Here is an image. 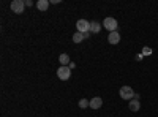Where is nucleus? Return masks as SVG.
<instances>
[{"instance_id":"obj_5","label":"nucleus","mask_w":158,"mask_h":117,"mask_svg":"<svg viewBox=\"0 0 158 117\" xmlns=\"http://www.w3.org/2000/svg\"><path fill=\"white\" fill-rule=\"evenodd\" d=\"M57 76H59V79H62V81H67V79H70V76H71V68L70 67H59V70H57Z\"/></svg>"},{"instance_id":"obj_15","label":"nucleus","mask_w":158,"mask_h":117,"mask_svg":"<svg viewBox=\"0 0 158 117\" xmlns=\"http://www.w3.org/2000/svg\"><path fill=\"white\" fill-rule=\"evenodd\" d=\"M32 5H33L32 0H25V6H32Z\"/></svg>"},{"instance_id":"obj_8","label":"nucleus","mask_w":158,"mask_h":117,"mask_svg":"<svg viewBox=\"0 0 158 117\" xmlns=\"http://www.w3.org/2000/svg\"><path fill=\"white\" fill-rule=\"evenodd\" d=\"M101 105H103V100H101L100 97H95V98L90 100V108H92V109H100Z\"/></svg>"},{"instance_id":"obj_13","label":"nucleus","mask_w":158,"mask_h":117,"mask_svg":"<svg viewBox=\"0 0 158 117\" xmlns=\"http://www.w3.org/2000/svg\"><path fill=\"white\" fill-rule=\"evenodd\" d=\"M77 106L81 108V109L90 108V100H85V98H82V100H79V103H77Z\"/></svg>"},{"instance_id":"obj_7","label":"nucleus","mask_w":158,"mask_h":117,"mask_svg":"<svg viewBox=\"0 0 158 117\" xmlns=\"http://www.w3.org/2000/svg\"><path fill=\"white\" fill-rule=\"evenodd\" d=\"M108 41H109V44H117L118 41H120V33L118 32H111L109 36H108Z\"/></svg>"},{"instance_id":"obj_6","label":"nucleus","mask_w":158,"mask_h":117,"mask_svg":"<svg viewBox=\"0 0 158 117\" xmlns=\"http://www.w3.org/2000/svg\"><path fill=\"white\" fill-rule=\"evenodd\" d=\"M128 108H130V111L138 112V111L141 109V103H139V100H136V98L130 100V103H128Z\"/></svg>"},{"instance_id":"obj_11","label":"nucleus","mask_w":158,"mask_h":117,"mask_svg":"<svg viewBox=\"0 0 158 117\" xmlns=\"http://www.w3.org/2000/svg\"><path fill=\"white\" fill-rule=\"evenodd\" d=\"M101 25H103V24H98L97 21L90 22V33H100V30H101Z\"/></svg>"},{"instance_id":"obj_14","label":"nucleus","mask_w":158,"mask_h":117,"mask_svg":"<svg viewBox=\"0 0 158 117\" xmlns=\"http://www.w3.org/2000/svg\"><path fill=\"white\" fill-rule=\"evenodd\" d=\"M142 54H144V56H150V54H152V49L146 46V48H144V49H142Z\"/></svg>"},{"instance_id":"obj_9","label":"nucleus","mask_w":158,"mask_h":117,"mask_svg":"<svg viewBox=\"0 0 158 117\" xmlns=\"http://www.w3.org/2000/svg\"><path fill=\"white\" fill-rule=\"evenodd\" d=\"M59 62H60L62 67H68V65L71 63V62H70V56H68V54H60V56H59Z\"/></svg>"},{"instance_id":"obj_1","label":"nucleus","mask_w":158,"mask_h":117,"mask_svg":"<svg viewBox=\"0 0 158 117\" xmlns=\"http://www.w3.org/2000/svg\"><path fill=\"white\" fill-rule=\"evenodd\" d=\"M118 94H120V97L123 98V100H133L135 98V90L131 89L130 86H123V87H120V90H118Z\"/></svg>"},{"instance_id":"obj_4","label":"nucleus","mask_w":158,"mask_h":117,"mask_svg":"<svg viewBox=\"0 0 158 117\" xmlns=\"http://www.w3.org/2000/svg\"><path fill=\"white\" fill-rule=\"evenodd\" d=\"M103 27H104V29H108L109 33H111V32H117L118 24H117V21H115L114 18H106V19L103 21Z\"/></svg>"},{"instance_id":"obj_3","label":"nucleus","mask_w":158,"mask_h":117,"mask_svg":"<svg viewBox=\"0 0 158 117\" xmlns=\"http://www.w3.org/2000/svg\"><path fill=\"white\" fill-rule=\"evenodd\" d=\"M76 29H77V32L79 33H89L90 32V22L89 21H85V19H79L77 22H76Z\"/></svg>"},{"instance_id":"obj_2","label":"nucleus","mask_w":158,"mask_h":117,"mask_svg":"<svg viewBox=\"0 0 158 117\" xmlns=\"http://www.w3.org/2000/svg\"><path fill=\"white\" fill-rule=\"evenodd\" d=\"M10 8H11L13 13L21 15V13H24V10H25V2H24V0H13L11 5H10Z\"/></svg>"},{"instance_id":"obj_10","label":"nucleus","mask_w":158,"mask_h":117,"mask_svg":"<svg viewBox=\"0 0 158 117\" xmlns=\"http://www.w3.org/2000/svg\"><path fill=\"white\" fill-rule=\"evenodd\" d=\"M49 3L51 2H48V0H38V2H36V8L40 11H46L49 8Z\"/></svg>"},{"instance_id":"obj_12","label":"nucleus","mask_w":158,"mask_h":117,"mask_svg":"<svg viewBox=\"0 0 158 117\" xmlns=\"http://www.w3.org/2000/svg\"><path fill=\"white\" fill-rule=\"evenodd\" d=\"M84 40H85V35H84V33L76 32V33L73 35V43H81V41H84Z\"/></svg>"}]
</instances>
